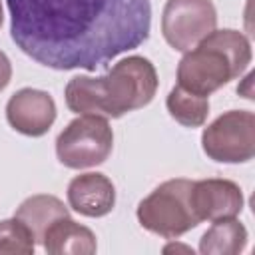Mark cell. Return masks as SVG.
Wrapping results in <instances>:
<instances>
[{
  "label": "cell",
  "mask_w": 255,
  "mask_h": 255,
  "mask_svg": "<svg viewBox=\"0 0 255 255\" xmlns=\"http://www.w3.org/2000/svg\"><path fill=\"white\" fill-rule=\"evenodd\" d=\"M6 8L12 42L52 70L96 72L151 30L149 0H6Z\"/></svg>",
  "instance_id": "obj_1"
},
{
  "label": "cell",
  "mask_w": 255,
  "mask_h": 255,
  "mask_svg": "<svg viewBox=\"0 0 255 255\" xmlns=\"http://www.w3.org/2000/svg\"><path fill=\"white\" fill-rule=\"evenodd\" d=\"M157 86L155 66L143 56H128L100 78L74 76L66 84L64 98L66 106L78 116L90 114L116 120L145 108L153 100Z\"/></svg>",
  "instance_id": "obj_2"
},
{
  "label": "cell",
  "mask_w": 255,
  "mask_h": 255,
  "mask_svg": "<svg viewBox=\"0 0 255 255\" xmlns=\"http://www.w3.org/2000/svg\"><path fill=\"white\" fill-rule=\"evenodd\" d=\"M249 38L233 28L213 30L191 50L183 52L177 64V86L209 98L231 80L239 78L251 64Z\"/></svg>",
  "instance_id": "obj_3"
},
{
  "label": "cell",
  "mask_w": 255,
  "mask_h": 255,
  "mask_svg": "<svg viewBox=\"0 0 255 255\" xmlns=\"http://www.w3.org/2000/svg\"><path fill=\"white\" fill-rule=\"evenodd\" d=\"M191 187L193 181L185 177L159 183L137 203L135 215L139 225L163 239H175L195 229L201 221L191 205Z\"/></svg>",
  "instance_id": "obj_4"
},
{
  "label": "cell",
  "mask_w": 255,
  "mask_h": 255,
  "mask_svg": "<svg viewBox=\"0 0 255 255\" xmlns=\"http://www.w3.org/2000/svg\"><path fill=\"white\" fill-rule=\"evenodd\" d=\"M114 149V129L106 118L82 114L56 137V157L64 167L86 169L104 163Z\"/></svg>",
  "instance_id": "obj_5"
},
{
  "label": "cell",
  "mask_w": 255,
  "mask_h": 255,
  "mask_svg": "<svg viewBox=\"0 0 255 255\" xmlns=\"http://www.w3.org/2000/svg\"><path fill=\"white\" fill-rule=\"evenodd\" d=\"M203 153L217 163H247L255 155V114L229 110L201 133Z\"/></svg>",
  "instance_id": "obj_6"
},
{
  "label": "cell",
  "mask_w": 255,
  "mask_h": 255,
  "mask_svg": "<svg viewBox=\"0 0 255 255\" xmlns=\"http://www.w3.org/2000/svg\"><path fill=\"white\" fill-rule=\"evenodd\" d=\"M217 26L211 0H167L161 12L163 40L177 52L191 50Z\"/></svg>",
  "instance_id": "obj_7"
},
{
  "label": "cell",
  "mask_w": 255,
  "mask_h": 255,
  "mask_svg": "<svg viewBox=\"0 0 255 255\" xmlns=\"http://www.w3.org/2000/svg\"><path fill=\"white\" fill-rule=\"evenodd\" d=\"M54 98L36 88H22L10 96L6 104V120L10 128L28 137H42L56 122Z\"/></svg>",
  "instance_id": "obj_8"
},
{
  "label": "cell",
  "mask_w": 255,
  "mask_h": 255,
  "mask_svg": "<svg viewBox=\"0 0 255 255\" xmlns=\"http://www.w3.org/2000/svg\"><path fill=\"white\" fill-rule=\"evenodd\" d=\"M243 191L231 179L209 177L193 181L191 205L199 221H217L225 217H237L243 211Z\"/></svg>",
  "instance_id": "obj_9"
},
{
  "label": "cell",
  "mask_w": 255,
  "mask_h": 255,
  "mask_svg": "<svg viewBox=\"0 0 255 255\" xmlns=\"http://www.w3.org/2000/svg\"><path fill=\"white\" fill-rule=\"evenodd\" d=\"M68 205L84 217H104L116 205V187L106 173L88 171L68 183Z\"/></svg>",
  "instance_id": "obj_10"
},
{
  "label": "cell",
  "mask_w": 255,
  "mask_h": 255,
  "mask_svg": "<svg viewBox=\"0 0 255 255\" xmlns=\"http://www.w3.org/2000/svg\"><path fill=\"white\" fill-rule=\"evenodd\" d=\"M42 245L50 255H92L98 249L94 231L70 215L56 219L48 227Z\"/></svg>",
  "instance_id": "obj_11"
},
{
  "label": "cell",
  "mask_w": 255,
  "mask_h": 255,
  "mask_svg": "<svg viewBox=\"0 0 255 255\" xmlns=\"http://www.w3.org/2000/svg\"><path fill=\"white\" fill-rule=\"evenodd\" d=\"M66 215H70V209L64 205V201L48 193H36V195L26 197L14 213V217L20 219L28 227V231L34 237V243H42L48 227L56 219L66 217Z\"/></svg>",
  "instance_id": "obj_12"
},
{
  "label": "cell",
  "mask_w": 255,
  "mask_h": 255,
  "mask_svg": "<svg viewBox=\"0 0 255 255\" xmlns=\"http://www.w3.org/2000/svg\"><path fill=\"white\" fill-rule=\"evenodd\" d=\"M247 227L235 217L213 221V225L199 239V253L203 255H237L247 247Z\"/></svg>",
  "instance_id": "obj_13"
},
{
  "label": "cell",
  "mask_w": 255,
  "mask_h": 255,
  "mask_svg": "<svg viewBox=\"0 0 255 255\" xmlns=\"http://www.w3.org/2000/svg\"><path fill=\"white\" fill-rule=\"evenodd\" d=\"M169 116L185 128H201L209 116V100L191 94L179 86H173L165 98Z\"/></svg>",
  "instance_id": "obj_14"
},
{
  "label": "cell",
  "mask_w": 255,
  "mask_h": 255,
  "mask_svg": "<svg viewBox=\"0 0 255 255\" xmlns=\"http://www.w3.org/2000/svg\"><path fill=\"white\" fill-rule=\"evenodd\" d=\"M34 249H36L34 237L20 219L12 217L0 221V255L2 253L32 255Z\"/></svg>",
  "instance_id": "obj_15"
},
{
  "label": "cell",
  "mask_w": 255,
  "mask_h": 255,
  "mask_svg": "<svg viewBox=\"0 0 255 255\" xmlns=\"http://www.w3.org/2000/svg\"><path fill=\"white\" fill-rule=\"evenodd\" d=\"M12 80V64H10V58L0 50V92L8 88Z\"/></svg>",
  "instance_id": "obj_16"
},
{
  "label": "cell",
  "mask_w": 255,
  "mask_h": 255,
  "mask_svg": "<svg viewBox=\"0 0 255 255\" xmlns=\"http://www.w3.org/2000/svg\"><path fill=\"white\" fill-rule=\"evenodd\" d=\"M2 22H4V10H2V0H0V28H2Z\"/></svg>",
  "instance_id": "obj_17"
}]
</instances>
